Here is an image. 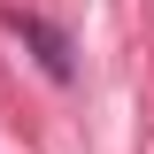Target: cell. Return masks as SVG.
I'll return each instance as SVG.
<instances>
[{
	"mask_svg": "<svg viewBox=\"0 0 154 154\" xmlns=\"http://www.w3.org/2000/svg\"><path fill=\"white\" fill-rule=\"evenodd\" d=\"M8 31H16L23 46L38 54V69H46V77H69V69H77V62H69V38H62L46 16H31V8H8Z\"/></svg>",
	"mask_w": 154,
	"mask_h": 154,
	"instance_id": "cell-1",
	"label": "cell"
}]
</instances>
